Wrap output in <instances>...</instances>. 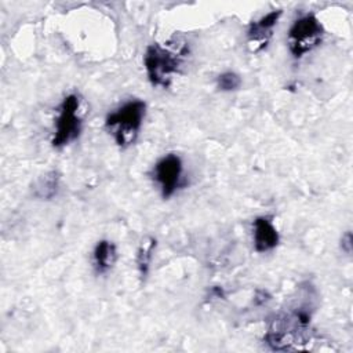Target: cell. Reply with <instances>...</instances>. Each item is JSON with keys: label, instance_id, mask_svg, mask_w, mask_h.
Segmentation results:
<instances>
[{"label": "cell", "instance_id": "6da1fadb", "mask_svg": "<svg viewBox=\"0 0 353 353\" xmlns=\"http://www.w3.org/2000/svg\"><path fill=\"white\" fill-rule=\"evenodd\" d=\"M310 313L303 307L274 317L265 334V342L273 350H295L310 339Z\"/></svg>", "mask_w": 353, "mask_h": 353}, {"label": "cell", "instance_id": "7a4b0ae2", "mask_svg": "<svg viewBox=\"0 0 353 353\" xmlns=\"http://www.w3.org/2000/svg\"><path fill=\"white\" fill-rule=\"evenodd\" d=\"M186 48H171L159 43L149 44L145 51L143 65L152 85L167 88L178 73Z\"/></svg>", "mask_w": 353, "mask_h": 353}, {"label": "cell", "instance_id": "3957f363", "mask_svg": "<svg viewBox=\"0 0 353 353\" xmlns=\"http://www.w3.org/2000/svg\"><path fill=\"white\" fill-rule=\"evenodd\" d=\"M145 112V102L132 99L106 116L105 127L113 135L119 146L125 148L135 142L143 123Z\"/></svg>", "mask_w": 353, "mask_h": 353}, {"label": "cell", "instance_id": "277c9868", "mask_svg": "<svg viewBox=\"0 0 353 353\" xmlns=\"http://www.w3.org/2000/svg\"><path fill=\"white\" fill-rule=\"evenodd\" d=\"M324 37V28L314 14H305L295 19L288 29L287 44L294 58H302L314 50Z\"/></svg>", "mask_w": 353, "mask_h": 353}, {"label": "cell", "instance_id": "5b68a950", "mask_svg": "<svg viewBox=\"0 0 353 353\" xmlns=\"http://www.w3.org/2000/svg\"><path fill=\"white\" fill-rule=\"evenodd\" d=\"M83 120L80 116V98L76 94H69L63 98L58 108V114L54 124L52 146L62 148L77 139L81 132Z\"/></svg>", "mask_w": 353, "mask_h": 353}, {"label": "cell", "instance_id": "8992f818", "mask_svg": "<svg viewBox=\"0 0 353 353\" xmlns=\"http://www.w3.org/2000/svg\"><path fill=\"white\" fill-rule=\"evenodd\" d=\"M183 165L179 156L170 153L157 160L153 167V178L164 199L171 197L182 185Z\"/></svg>", "mask_w": 353, "mask_h": 353}, {"label": "cell", "instance_id": "52a82bcc", "mask_svg": "<svg viewBox=\"0 0 353 353\" xmlns=\"http://www.w3.org/2000/svg\"><path fill=\"white\" fill-rule=\"evenodd\" d=\"M281 14H283L281 10H273L266 15L261 17L259 19L250 23L247 29V43L251 51L258 52L268 46V43L273 36V30L279 23Z\"/></svg>", "mask_w": 353, "mask_h": 353}, {"label": "cell", "instance_id": "ba28073f", "mask_svg": "<svg viewBox=\"0 0 353 353\" xmlns=\"http://www.w3.org/2000/svg\"><path fill=\"white\" fill-rule=\"evenodd\" d=\"M252 240L256 252H268L277 247L279 232L270 216H258L252 223Z\"/></svg>", "mask_w": 353, "mask_h": 353}, {"label": "cell", "instance_id": "9c48e42d", "mask_svg": "<svg viewBox=\"0 0 353 353\" xmlns=\"http://www.w3.org/2000/svg\"><path fill=\"white\" fill-rule=\"evenodd\" d=\"M117 259V250L116 245L109 240H101L97 243L94 252H92V261L95 270L98 273H106L109 272Z\"/></svg>", "mask_w": 353, "mask_h": 353}, {"label": "cell", "instance_id": "30bf717a", "mask_svg": "<svg viewBox=\"0 0 353 353\" xmlns=\"http://www.w3.org/2000/svg\"><path fill=\"white\" fill-rule=\"evenodd\" d=\"M59 189V174L57 171H50L41 175L33 188V194L41 200H51L57 196Z\"/></svg>", "mask_w": 353, "mask_h": 353}, {"label": "cell", "instance_id": "8fae6325", "mask_svg": "<svg viewBox=\"0 0 353 353\" xmlns=\"http://www.w3.org/2000/svg\"><path fill=\"white\" fill-rule=\"evenodd\" d=\"M154 247H156V240L153 237H145L138 247L135 262H137V268H138L141 276H146L149 272Z\"/></svg>", "mask_w": 353, "mask_h": 353}, {"label": "cell", "instance_id": "7c38bea8", "mask_svg": "<svg viewBox=\"0 0 353 353\" xmlns=\"http://www.w3.org/2000/svg\"><path fill=\"white\" fill-rule=\"evenodd\" d=\"M216 84H218V88L222 91H234L240 88L241 79L234 72H223L218 76Z\"/></svg>", "mask_w": 353, "mask_h": 353}, {"label": "cell", "instance_id": "4fadbf2b", "mask_svg": "<svg viewBox=\"0 0 353 353\" xmlns=\"http://www.w3.org/2000/svg\"><path fill=\"white\" fill-rule=\"evenodd\" d=\"M341 247H342V251H345L346 254H350L352 252V234L350 232H346L343 236H342V240H341Z\"/></svg>", "mask_w": 353, "mask_h": 353}]
</instances>
